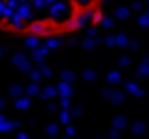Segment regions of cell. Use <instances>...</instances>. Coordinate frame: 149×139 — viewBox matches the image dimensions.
<instances>
[{"instance_id": "cell-1", "label": "cell", "mask_w": 149, "mask_h": 139, "mask_svg": "<svg viewBox=\"0 0 149 139\" xmlns=\"http://www.w3.org/2000/svg\"><path fill=\"white\" fill-rule=\"evenodd\" d=\"M106 0H0V33L13 39H65L94 29Z\"/></svg>"}]
</instances>
